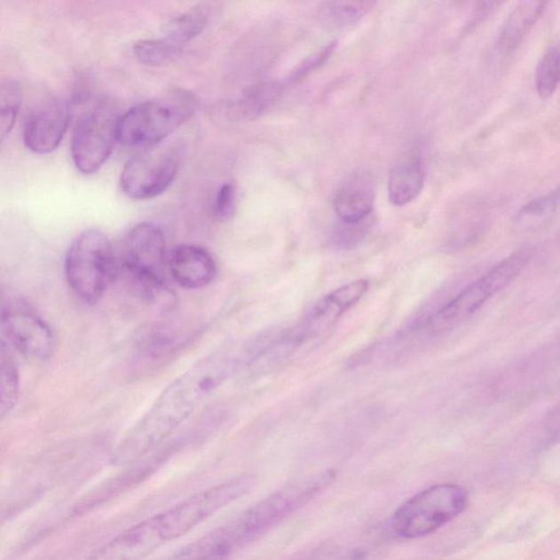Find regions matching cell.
Returning a JSON list of instances; mask_svg holds the SVG:
<instances>
[{
  "label": "cell",
  "instance_id": "obj_1",
  "mask_svg": "<svg viewBox=\"0 0 560 560\" xmlns=\"http://www.w3.org/2000/svg\"><path fill=\"white\" fill-rule=\"evenodd\" d=\"M237 357L218 352L204 357L177 376L122 438L112 454L116 467L138 462L156 449L202 406L234 373Z\"/></svg>",
  "mask_w": 560,
  "mask_h": 560
},
{
  "label": "cell",
  "instance_id": "obj_2",
  "mask_svg": "<svg viewBox=\"0 0 560 560\" xmlns=\"http://www.w3.org/2000/svg\"><path fill=\"white\" fill-rule=\"evenodd\" d=\"M199 106V98L183 89L139 103L121 116L119 143L145 149L162 144L185 124Z\"/></svg>",
  "mask_w": 560,
  "mask_h": 560
},
{
  "label": "cell",
  "instance_id": "obj_3",
  "mask_svg": "<svg viewBox=\"0 0 560 560\" xmlns=\"http://www.w3.org/2000/svg\"><path fill=\"white\" fill-rule=\"evenodd\" d=\"M119 274V256L100 230H86L70 244L65 256V277L83 303L98 304Z\"/></svg>",
  "mask_w": 560,
  "mask_h": 560
},
{
  "label": "cell",
  "instance_id": "obj_4",
  "mask_svg": "<svg viewBox=\"0 0 560 560\" xmlns=\"http://www.w3.org/2000/svg\"><path fill=\"white\" fill-rule=\"evenodd\" d=\"M120 272L123 270L141 296L153 304L167 305L173 296L164 280L168 265L166 237L153 224L136 225L126 234L120 256Z\"/></svg>",
  "mask_w": 560,
  "mask_h": 560
},
{
  "label": "cell",
  "instance_id": "obj_5",
  "mask_svg": "<svg viewBox=\"0 0 560 560\" xmlns=\"http://www.w3.org/2000/svg\"><path fill=\"white\" fill-rule=\"evenodd\" d=\"M530 260L531 252L528 248L511 254L428 317L422 323V332L434 337L458 327L482 309L493 296L506 289L521 274Z\"/></svg>",
  "mask_w": 560,
  "mask_h": 560
},
{
  "label": "cell",
  "instance_id": "obj_6",
  "mask_svg": "<svg viewBox=\"0 0 560 560\" xmlns=\"http://www.w3.org/2000/svg\"><path fill=\"white\" fill-rule=\"evenodd\" d=\"M468 502L469 493L462 486L435 485L399 506L390 519V526L403 539L422 538L462 514Z\"/></svg>",
  "mask_w": 560,
  "mask_h": 560
},
{
  "label": "cell",
  "instance_id": "obj_7",
  "mask_svg": "<svg viewBox=\"0 0 560 560\" xmlns=\"http://www.w3.org/2000/svg\"><path fill=\"white\" fill-rule=\"evenodd\" d=\"M185 154L182 140L163 141L131 158L121 173L120 185L127 197L148 201L163 194L180 171Z\"/></svg>",
  "mask_w": 560,
  "mask_h": 560
},
{
  "label": "cell",
  "instance_id": "obj_8",
  "mask_svg": "<svg viewBox=\"0 0 560 560\" xmlns=\"http://www.w3.org/2000/svg\"><path fill=\"white\" fill-rule=\"evenodd\" d=\"M121 116L109 99H101L79 120L72 139L75 167L83 174L97 173L119 141Z\"/></svg>",
  "mask_w": 560,
  "mask_h": 560
},
{
  "label": "cell",
  "instance_id": "obj_9",
  "mask_svg": "<svg viewBox=\"0 0 560 560\" xmlns=\"http://www.w3.org/2000/svg\"><path fill=\"white\" fill-rule=\"evenodd\" d=\"M254 483L256 479L253 477L244 475L197 493L158 515L168 542L187 534L202 521L246 495L253 488Z\"/></svg>",
  "mask_w": 560,
  "mask_h": 560
},
{
  "label": "cell",
  "instance_id": "obj_10",
  "mask_svg": "<svg viewBox=\"0 0 560 560\" xmlns=\"http://www.w3.org/2000/svg\"><path fill=\"white\" fill-rule=\"evenodd\" d=\"M2 332L4 342L29 359L45 360L53 355V331L29 301L21 296L4 299Z\"/></svg>",
  "mask_w": 560,
  "mask_h": 560
},
{
  "label": "cell",
  "instance_id": "obj_11",
  "mask_svg": "<svg viewBox=\"0 0 560 560\" xmlns=\"http://www.w3.org/2000/svg\"><path fill=\"white\" fill-rule=\"evenodd\" d=\"M369 286L368 280H357L341 286L340 288L319 300L301 326L294 329L296 345L300 348L305 343L326 336L329 329L340 321L343 315L359 304V301L368 291Z\"/></svg>",
  "mask_w": 560,
  "mask_h": 560
},
{
  "label": "cell",
  "instance_id": "obj_12",
  "mask_svg": "<svg viewBox=\"0 0 560 560\" xmlns=\"http://www.w3.org/2000/svg\"><path fill=\"white\" fill-rule=\"evenodd\" d=\"M69 110L64 102L49 99L33 107L23 124V143L37 154L59 148L69 124Z\"/></svg>",
  "mask_w": 560,
  "mask_h": 560
},
{
  "label": "cell",
  "instance_id": "obj_13",
  "mask_svg": "<svg viewBox=\"0 0 560 560\" xmlns=\"http://www.w3.org/2000/svg\"><path fill=\"white\" fill-rule=\"evenodd\" d=\"M167 542L159 516H154L122 532L86 560H143Z\"/></svg>",
  "mask_w": 560,
  "mask_h": 560
},
{
  "label": "cell",
  "instance_id": "obj_14",
  "mask_svg": "<svg viewBox=\"0 0 560 560\" xmlns=\"http://www.w3.org/2000/svg\"><path fill=\"white\" fill-rule=\"evenodd\" d=\"M167 267L178 286L191 290L213 284L218 272L213 256L194 244H183L174 248L168 256Z\"/></svg>",
  "mask_w": 560,
  "mask_h": 560
},
{
  "label": "cell",
  "instance_id": "obj_15",
  "mask_svg": "<svg viewBox=\"0 0 560 560\" xmlns=\"http://www.w3.org/2000/svg\"><path fill=\"white\" fill-rule=\"evenodd\" d=\"M335 211L341 221L360 223L370 218L375 204V185L369 174H355L335 197Z\"/></svg>",
  "mask_w": 560,
  "mask_h": 560
},
{
  "label": "cell",
  "instance_id": "obj_16",
  "mask_svg": "<svg viewBox=\"0 0 560 560\" xmlns=\"http://www.w3.org/2000/svg\"><path fill=\"white\" fill-rule=\"evenodd\" d=\"M548 3L522 2L508 16L499 33L497 49L502 54L514 53L543 15Z\"/></svg>",
  "mask_w": 560,
  "mask_h": 560
},
{
  "label": "cell",
  "instance_id": "obj_17",
  "mask_svg": "<svg viewBox=\"0 0 560 560\" xmlns=\"http://www.w3.org/2000/svg\"><path fill=\"white\" fill-rule=\"evenodd\" d=\"M425 185V170L420 158L398 162L390 173L389 199L395 206L409 204L421 194Z\"/></svg>",
  "mask_w": 560,
  "mask_h": 560
},
{
  "label": "cell",
  "instance_id": "obj_18",
  "mask_svg": "<svg viewBox=\"0 0 560 560\" xmlns=\"http://www.w3.org/2000/svg\"><path fill=\"white\" fill-rule=\"evenodd\" d=\"M209 19V12L204 6L192 8L170 19L162 28V37L169 43L183 50V47L201 35Z\"/></svg>",
  "mask_w": 560,
  "mask_h": 560
},
{
  "label": "cell",
  "instance_id": "obj_19",
  "mask_svg": "<svg viewBox=\"0 0 560 560\" xmlns=\"http://www.w3.org/2000/svg\"><path fill=\"white\" fill-rule=\"evenodd\" d=\"M0 414L6 417L15 409L20 398V371L11 346L2 341L0 346Z\"/></svg>",
  "mask_w": 560,
  "mask_h": 560
},
{
  "label": "cell",
  "instance_id": "obj_20",
  "mask_svg": "<svg viewBox=\"0 0 560 560\" xmlns=\"http://www.w3.org/2000/svg\"><path fill=\"white\" fill-rule=\"evenodd\" d=\"M373 6L374 4L370 2L326 3L319 8V20L331 29H346L360 21Z\"/></svg>",
  "mask_w": 560,
  "mask_h": 560
},
{
  "label": "cell",
  "instance_id": "obj_21",
  "mask_svg": "<svg viewBox=\"0 0 560 560\" xmlns=\"http://www.w3.org/2000/svg\"><path fill=\"white\" fill-rule=\"evenodd\" d=\"M281 92L280 84L271 83L258 84L240 99L234 106V114L242 119H254L274 105L281 96Z\"/></svg>",
  "mask_w": 560,
  "mask_h": 560
},
{
  "label": "cell",
  "instance_id": "obj_22",
  "mask_svg": "<svg viewBox=\"0 0 560 560\" xmlns=\"http://www.w3.org/2000/svg\"><path fill=\"white\" fill-rule=\"evenodd\" d=\"M560 84V45L549 47L535 72V87L540 98L548 99Z\"/></svg>",
  "mask_w": 560,
  "mask_h": 560
},
{
  "label": "cell",
  "instance_id": "obj_23",
  "mask_svg": "<svg viewBox=\"0 0 560 560\" xmlns=\"http://www.w3.org/2000/svg\"><path fill=\"white\" fill-rule=\"evenodd\" d=\"M22 102V88L17 80H7L0 88V138H7L15 127Z\"/></svg>",
  "mask_w": 560,
  "mask_h": 560
},
{
  "label": "cell",
  "instance_id": "obj_24",
  "mask_svg": "<svg viewBox=\"0 0 560 560\" xmlns=\"http://www.w3.org/2000/svg\"><path fill=\"white\" fill-rule=\"evenodd\" d=\"M135 59L149 67H159L176 59L182 50L169 43L166 39H148L138 41L133 47Z\"/></svg>",
  "mask_w": 560,
  "mask_h": 560
},
{
  "label": "cell",
  "instance_id": "obj_25",
  "mask_svg": "<svg viewBox=\"0 0 560 560\" xmlns=\"http://www.w3.org/2000/svg\"><path fill=\"white\" fill-rule=\"evenodd\" d=\"M370 225V218L360 223H345L340 220V224L334 228L333 241L343 248H354L368 234Z\"/></svg>",
  "mask_w": 560,
  "mask_h": 560
},
{
  "label": "cell",
  "instance_id": "obj_26",
  "mask_svg": "<svg viewBox=\"0 0 560 560\" xmlns=\"http://www.w3.org/2000/svg\"><path fill=\"white\" fill-rule=\"evenodd\" d=\"M237 209V188L232 182L225 183L216 193L213 213L215 218L225 223L233 217Z\"/></svg>",
  "mask_w": 560,
  "mask_h": 560
},
{
  "label": "cell",
  "instance_id": "obj_27",
  "mask_svg": "<svg viewBox=\"0 0 560 560\" xmlns=\"http://www.w3.org/2000/svg\"><path fill=\"white\" fill-rule=\"evenodd\" d=\"M560 204V185L548 195L540 197L525 206L520 211L521 217H542L556 209Z\"/></svg>",
  "mask_w": 560,
  "mask_h": 560
},
{
  "label": "cell",
  "instance_id": "obj_28",
  "mask_svg": "<svg viewBox=\"0 0 560 560\" xmlns=\"http://www.w3.org/2000/svg\"><path fill=\"white\" fill-rule=\"evenodd\" d=\"M334 49V45H328L327 49H324L322 51H319V54L315 55L314 58L310 60V62H305L304 66H301V68L296 70L295 73L294 78H301L304 76L305 74L309 73L310 70H312L315 67H318L319 64L326 60L329 54L332 53Z\"/></svg>",
  "mask_w": 560,
  "mask_h": 560
},
{
  "label": "cell",
  "instance_id": "obj_29",
  "mask_svg": "<svg viewBox=\"0 0 560 560\" xmlns=\"http://www.w3.org/2000/svg\"><path fill=\"white\" fill-rule=\"evenodd\" d=\"M548 421H549V426L552 427L553 430H560V404L550 413Z\"/></svg>",
  "mask_w": 560,
  "mask_h": 560
}]
</instances>
